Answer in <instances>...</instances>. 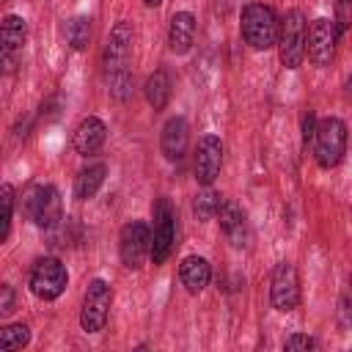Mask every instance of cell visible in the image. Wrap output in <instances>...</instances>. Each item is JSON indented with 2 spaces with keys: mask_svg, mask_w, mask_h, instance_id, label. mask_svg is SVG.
<instances>
[{
  "mask_svg": "<svg viewBox=\"0 0 352 352\" xmlns=\"http://www.w3.org/2000/svg\"><path fill=\"white\" fill-rule=\"evenodd\" d=\"M104 138H107V126H104V121L96 118V116H88V118H82L80 126L74 129L72 146H74V151H77L80 157H91V154H96V151L102 148Z\"/></svg>",
  "mask_w": 352,
  "mask_h": 352,
  "instance_id": "cell-16",
  "label": "cell"
},
{
  "mask_svg": "<svg viewBox=\"0 0 352 352\" xmlns=\"http://www.w3.org/2000/svg\"><path fill=\"white\" fill-rule=\"evenodd\" d=\"M25 38H28V25H25V19L16 16V14H8V16L3 19V28H0V50H3V66H6V72L14 69V60H16V55L22 52Z\"/></svg>",
  "mask_w": 352,
  "mask_h": 352,
  "instance_id": "cell-15",
  "label": "cell"
},
{
  "mask_svg": "<svg viewBox=\"0 0 352 352\" xmlns=\"http://www.w3.org/2000/svg\"><path fill=\"white\" fill-rule=\"evenodd\" d=\"M314 135H316V116L308 110V113H302V143L308 146L314 140Z\"/></svg>",
  "mask_w": 352,
  "mask_h": 352,
  "instance_id": "cell-27",
  "label": "cell"
},
{
  "mask_svg": "<svg viewBox=\"0 0 352 352\" xmlns=\"http://www.w3.org/2000/svg\"><path fill=\"white\" fill-rule=\"evenodd\" d=\"M110 305H113V289L107 280L94 278L85 289L82 297V311H80V324L85 333H99L107 324L110 316Z\"/></svg>",
  "mask_w": 352,
  "mask_h": 352,
  "instance_id": "cell-4",
  "label": "cell"
},
{
  "mask_svg": "<svg viewBox=\"0 0 352 352\" xmlns=\"http://www.w3.org/2000/svg\"><path fill=\"white\" fill-rule=\"evenodd\" d=\"M28 341H30V330H28V324H22V322L6 324V327L0 330V349H6V352L28 346Z\"/></svg>",
  "mask_w": 352,
  "mask_h": 352,
  "instance_id": "cell-22",
  "label": "cell"
},
{
  "mask_svg": "<svg viewBox=\"0 0 352 352\" xmlns=\"http://www.w3.org/2000/svg\"><path fill=\"white\" fill-rule=\"evenodd\" d=\"M3 234L0 239H8L11 234V217H14V187L11 184H3Z\"/></svg>",
  "mask_w": 352,
  "mask_h": 352,
  "instance_id": "cell-24",
  "label": "cell"
},
{
  "mask_svg": "<svg viewBox=\"0 0 352 352\" xmlns=\"http://www.w3.org/2000/svg\"><path fill=\"white\" fill-rule=\"evenodd\" d=\"M346 91L352 94V74H349V80H346Z\"/></svg>",
  "mask_w": 352,
  "mask_h": 352,
  "instance_id": "cell-31",
  "label": "cell"
},
{
  "mask_svg": "<svg viewBox=\"0 0 352 352\" xmlns=\"http://www.w3.org/2000/svg\"><path fill=\"white\" fill-rule=\"evenodd\" d=\"M209 278H212V267L204 256H187L179 267V280L190 294H198L201 289H206Z\"/></svg>",
  "mask_w": 352,
  "mask_h": 352,
  "instance_id": "cell-18",
  "label": "cell"
},
{
  "mask_svg": "<svg viewBox=\"0 0 352 352\" xmlns=\"http://www.w3.org/2000/svg\"><path fill=\"white\" fill-rule=\"evenodd\" d=\"M0 292H3L0 311H3V314H11V311H14V289H11L8 283H3V286H0Z\"/></svg>",
  "mask_w": 352,
  "mask_h": 352,
  "instance_id": "cell-28",
  "label": "cell"
},
{
  "mask_svg": "<svg viewBox=\"0 0 352 352\" xmlns=\"http://www.w3.org/2000/svg\"><path fill=\"white\" fill-rule=\"evenodd\" d=\"M220 168H223V143L217 135H204L198 140V151H195V162H192L195 182L209 187L220 176Z\"/></svg>",
  "mask_w": 352,
  "mask_h": 352,
  "instance_id": "cell-12",
  "label": "cell"
},
{
  "mask_svg": "<svg viewBox=\"0 0 352 352\" xmlns=\"http://www.w3.org/2000/svg\"><path fill=\"white\" fill-rule=\"evenodd\" d=\"M104 173H107V168H104L102 162L82 168V170L77 173V179H74V195H77L80 201H88V198H94V195L99 192L102 182H104Z\"/></svg>",
  "mask_w": 352,
  "mask_h": 352,
  "instance_id": "cell-19",
  "label": "cell"
},
{
  "mask_svg": "<svg viewBox=\"0 0 352 352\" xmlns=\"http://www.w3.org/2000/svg\"><path fill=\"white\" fill-rule=\"evenodd\" d=\"M220 204H223V195H220V192L204 190V192H198V195L192 198V212H195L198 220H212V217H217Z\"/></svg>",
  "mask_w": 352,
  "mask_h": 352,
  "instance_id": "cell-21",
  "label": "cell"
},
{
  "mask_svg": "<svg viewBox=\"0 0 352 352\" xmlns=\"http://www.w3.org/2000/svg\"><path fill=\"white\" fill-rule=\"evenodd\" d=\"M217 223H220V231L226 234V239L234 248H248L250 228H248V217H245V212H242V206L236 201L223 198V204L217 209Z\"/></svg>",
  "mask_w": 352,
  "mask_h": 352,
  "instance_id": "cell-13",
  "label": "cell"
},
{
  "mask_svg": "<svg viewBox=\"0 0 352 352\" xmlns=\"http://www.w3.org/2000/svg\"><path fill=\"white\" fill-rule=\"evenodd\" d=\"M336 41H338V28H336V19H314L311 28H308V38H305V52H308V60L314 66H330V60L336 58Z\"/></svg>",
  "mask_w": 352,
  "mask_h": 352,
  "instance_id": "cell-9",
  "label": "cell"
},
{
  "mask_svg": "<svg viewBox=\"0 0 352 352\" xmlns=\"http://www.w3.org/2000/svg\"><path fill=\"white\" fill-rule=\"evenodd\" d=\"M195 41V16L190 11H179L170 16V28H168V47L176 55H184Z\"/></svg>",
  "mask_w": 352,
  "mask_h": 352,
  "instance_id": "cell-17",
  "label": "cell"
},
{
  "mask_svg": "<svg viewBox=\"0 0 352 352\" xmlns=\"http://www.w3.org/2000/svg\"><path fill=\"white\" fill-rule=\"evenodd\" d=\"M146 102L154 107V110H162L168 104V96H170V80H168V72L165 69H157L154 74H148L146 80Z\"/></svg>",
  "mask_w": 352,
  "mask_h": 352,
  "instance_id": "cell-20",
  "label": "cell"
},
{
  "mask_svg": "<svg viewBox=\"0 0 352 352\" xmlns=\"http://www.w3.org/2000/svg\"><path fill=\"white\" fill-rule=\"evenodd\" d=\"M336 28L338 33L352 28V0H336Z\"/></svg>",
  "mask_w": 352,
  "mask_h": 352,
  "instance_id": "cell-25",
  "label": "cell"
},
{
  "mask_svg": "<svg viewBox=\"0 0 352 352\" xmlns=\"http://www.w3.org/2000/svg\"><path fill=\"white\" fill-rule=\"evenodd\" d=\"M305 16L302 11L292 8L286 11V16L280 19V36H278V47H280V63L286 69H297L305 58Z\"/></svg>",
  "mask_w": 352,
  "mask_h": 352,
  "instance_id": "cell-5",
  "label": "cell"
},
{
  "mask_svg": "<svg viewBox=\"0 0 352 352\" xmlns=\"http://www.w3.org/2000/svg\"><path fill=\"white\" fill-rule=\"evenodd\" d=\"M346 154V124L336 116H327L316 124L314 135V157L319 168H336Z\"/></svg>",
  "mask_w": 352,
  "mask_h": 352,
  "instance_id": "cell-2",
  "label": "cell"
},
{
  "mask_svg": "<svg viewBox=\"0 0 352 352\" xmlns=\"http://www.w3.org/2000/svg\"><path fill=\"white\" fill-rule=\"evenodd\" d=\"M270 300H272V308L283 311V314H289L300 305V280H297L294 264L280 261L275 267L272 280H270Z\"/></svg>",
  "mask_w": 352,
  "mask_h": 352,
  "instance_id": "cell-10",
  "label": "cell"
},
{
  "mask_svg": "<svg viewBox=\"0 0 352 352\" xmlns=\"http://www.w3.org/2000/svg\"><path fill=\"white\" fill-rule=\"evenodd\" d=\"M349 283H352V278H349Z\"/></svg>",
  "mask_w": 352,
  "mask_h": 352,
  "instance_id": "cell-32",
  "label": "cell"
},
{
  "mask_svg": "<svg viewBox=\"0 0 352 352\" xmlns=\"http://www.w3.org/2000/svg\"><path fill=\"white\" fill-rule=\"evenodd\" d=\"M239 30H242V38L245 44H250L253 50H270L278 44V36H280V25H278V16L270 6L264 3H248L242 8V22H239Z\"/></svg>",
  "mask_w": 352,
  "mask_h": 352,
  "instance_id": "cell-1",
  "label": "cell"
},
{
  "mask_svg": "<svg viewBox=\"0 0 352 352\" xmlns=\"http://www.w3.org/2000/svg\"><path fill=\"white\" fill-rule=\"evenodd\" d=\"M236 0H217V11L220 14H226V11H231V6H234Z\"/></svg>",
  "mask_w": 352,
  "mask_h": 352,
  "instance_id": "cell-29",
  "label": "cell"
},
{
  "mask_svg": "<svg viewBox=\"0 0 352 352\" xmlns=\"http://www.w3.org/2000/svg\"><path fill=\"white\" fill-rule=\"evenodd\" d=\"M30 292L38 300H58L69 283L66 267L60 264V258L55 256H44L30 267Z\"/></svg>",
  "mask_w": 352,
  "mask_h": 352,
  "instance_id": "cell-6",
  "label": "cell"
},
{
  "mask_svg": "<svg viewBox=\"0 0 352 352\" xmlns=\"http://www.w3.org/2000/svg\"><path fill=\"white\" fill-rule=\"evenodd\" d=\"M118 253H121L124 267H129V270L143 267L146 256H151V234H148V226L143 220H132L121 228Z\"/></svg>",
  "mask_w": 352,
  "mask_h": 352,
  "instance_id": "cell-8",
  "label": "cell"
},
{
  "mask_svg": "<svg viewBox=\"0 0 352 352\" xmlns=\"http://www.w3.org/2000/svg\"><path fill=\"white\" fill-rule=\"evenodd\" d=\"M143 3H146V6H160L162 0H143Z\"/></svg>",
  "mask_w": 352,
  "mask_h": 352,
  "instance_id": "cell-30",
  "label": "cell"
},
{
  "mask_svg": "<svg viewBox=\"0 0 352 352\" xmlns=\"http://www.w3.org/2000/svg\"><path fill=\"white\" fill-rule=\"evenodd\" d=\"M129 58H132V25L129 22H118L104 44V72L118 74V72H129Z\"/></svg>",
  "mask_w": 352,
  "mask_h": 352,
  "instance_id": "cell-11",
  "label": "cell"
},
{
  "mask_svg": "<svg viewBox=\"0 0 352 352\" xmlns=\"http://www.w3.org/2000/svg\"><path fill=\"white\" fill-rule=\"evenodd\" d=\"M187 143H190V129H187V121L182 116H173L165 121L162 126V135H160V148H162V157L168 162H182L187 157Z\"/></svg>",
  "mask_w": 352,
  "mask_h": 352,
  "instance_id": "cell-14",
  "label": "cell"
},
{
  "mask_svg": "<svg viewBox=\"0 0 352 352\" xmlns=\"http://www.w3.org/2000/svg\"><path fill=\"white\" fill-rule=\"evenodd\" d=\"M66 41L72 44V50H85L91 41V19L88 16H74L66 25Z\"/></svg>",
  "mask_w": 352,
  "mask_h": 352,
  "instance_id": "cell-23",
  "label": "cell"
},
{
  "mask_svg": "<svg viewBox=\"0 0 352 352\" xmlns=\"http://www.w3.org/2000/svg\"><path fill=\"white\" fill-rule=\"evenodd\" d=\"M22 209H25L28 220H33L38 228H55L63 220L60 192L52 184H33L22 195Z\"/></svg>",
  "mask_w": 352,
  "mask_h": 352,
  "instance_id": "cell-3",
  "label": "cell"
},
{
  "mask_svg": "<svg viewBox=\"0 0 352 352\" xmlns=\"http://www.w3.org/2000/svg\"><path fill=\"white\" fill-rule=\"evenodd\" d=\"M314 346H316V341H314L311 336H305V333L289 336V338L283 341V349H289V352H294V349H314Z\"/></svg>",
  "mask_w": 352,
  "mask_h": 352,
  "instance_id": "cell-26",
  "label": "cell"
},
{
  "mask_svg": "<svg viewBox=\"0 0 352 352\" xmlns=\"http://www.w3.org/2000/svg\"><path fill=\"white\" fill-rule=\"evenodd\" d=\"M154 214V234H151V261L162 264L170 250H173V239H176V214L168 198H157L151 206Z\"/></svg>",
  "mask_w": 352,
  "mask_h": 352,
  "instance_id": "cell-7",
  "label": "cell"
}]
</instances>
